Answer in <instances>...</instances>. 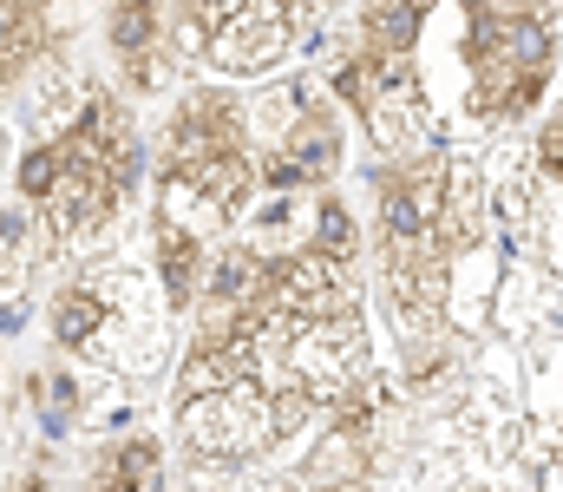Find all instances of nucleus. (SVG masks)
<instances>
[{"mask_svg": "<svg viewBox=\"0 0 563 492\" xmlns=\"http://www.w3.org/2000/svg\"><path fill=\"white\" fill-rule=\"evenodd\" d=\"M170 427H177L184 460L197 467H256L263 453L282 447V414L269 381H236L217 394L170 401Z\"/></svg>", "mask_w": 563, "mask_h": 492, "instance_id": "nucleus-1", "label": "nucleus"}, {"mask_svg": "<svg viewBox=\"0 0 563 492\" xmlns=\"http://www.w3.org/2000/svg\"><path fill=\"white\" fill-rule=\"evenodd\" d=\"M243 145H256L250 139V106L230 86H184L170 99V112H164L157 145H151V171L184 177V171H197L210 158H230Z\"/></svg>", "mask_w": 563, "mask_h": 492, "instance_id": "nucleus-2", "label": "nucleus"}, {"mask_svg": "<svg viewBox=\"0 0 563 492\" xmlns=\"http://www.w3.org/2000/svg\"><path fill=\"white\" fill-rule=\"evenodd\" d=\"M295 46V26H288V13H282V0H256L243 20H230L223 33H210V66L223 73V79H263V73H276L282 53Z\"/></svg>", "mask_w": 563, "mask_h": 492, "instance_id": "nucleus-3", "label": "nucleus"}, {"mask_svg": "<svg viewBox=\"0 0 563 492\" xmlns=\"http://www.w3.org/2000/svg\"><path fill=\"white\" fill-rule=\"evenodd\" d=\"M210 237L190 230L184 217H164L151 210V263H157V289H164V309L170 316H197L203 303V276H210Z\"/></svg>", "mask_w": 563, "mask_h": 492, "instance_id": "nucleus-4", "label": "nucleus"}, {"mask_svg": "<svg viewBox=\"0 0 563 492\" xmlns=\"http://www.w3.org/2000/svg\"><path fill=\"white\" fill-rule=\"evenodd\" d=\"M112 322H119V296H112V283L99 270H79V276L59 283V296H53V341H59V354H99V341H106Z\"/></svg>", "mask_w": 563, "mask_h": 492, "instance_id": "nucleus-5", "label": "nucleus"}, {"mask_svg": "<svg viewBox=\"0 0 563 492\" xmlns=\"http://www.w3.org/2000/svg\"><path fill=\"white\" fill-rule=\"evenodd\" d=\"M79 492H164V447L151 434H119L92 453Z\"/></svg>", "mask_w": 563, "mask_h": 492, "instance_id": "nucleus-6", "label": "nucleus"}, {"mask_svg": "<svg viewBox=\"0 0 563 492\" xmlns=\"http://www.w3.org/2000/svg\"><path fill=\"white\" fill-rule=\"evenodd\" d=\"M13 492H46V473H40V467H26V473H13Z\"/></svg>", "mask_w": 563, "mask_h": 492, "instance_id": "nucleus-7", "label": "nucleus"}]
</instances>
